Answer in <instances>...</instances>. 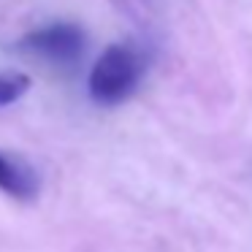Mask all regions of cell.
<instances>
[{"instance_id":"cell-1","label":"cell","mask_w":252,"mask_h":252,"mask_svg":"<svg viewBox=\"0 0 252 252\" xmlns=\"http://www.w3.org/2000/svg\"><path fill=\"white\" fill-rule=\"evenodd\" d=\"M144 76V60L133 46L111 44L100 52L90 71V98L98 106H120L136 93Z\"/></svg>"},{"instance_id":"cell-2","label":"cell","mask_w":252,"mask_h":252,"mask_svg":"<svg viewBox=\"0 0 252 252\" xmlns=\"http://www.w3.org/2000/svg\"><path fill=\"white\" fill-rule=\"evenodd\" d=\"M17 49L22 55L44 60L55 68H73L84 57L87 35L76 22H52L28 33L17 44Z\"/></svg>"},{"instance_id":"cell-3","label":"cell","mask_w":252,"mask_h":252,"mask_svg":"<svg viewBox=\"0 0 252 252\" xmlns=\"http://www.w3.org/2000/svg\"><path fill=\"white\" fill-rule=\"evenodd\" d=\"M38 174L28 160L0 149V190L17 201H33L38 195Z\"/></svg>"},{"instance_id":"cell-4","label":"cell","mask_w":252,"mask_h":252,"mask_svg":"<svg viewBox=\"0 0 252 252\" xmlns=\"http://www.w3.org/2000/svg\"><path fill=\"white\" fill-rule=\"evenodd\" d=\"M30 90V76L14 71V73H0V106L17 103L25 93Z\"/></svg>"}]
</instances>
